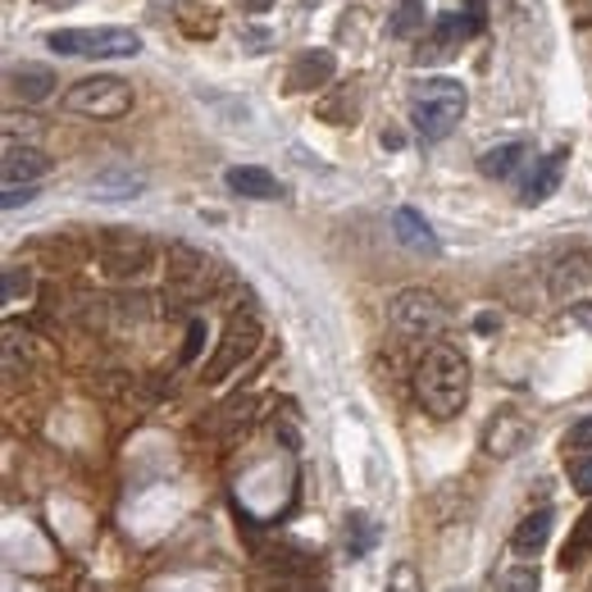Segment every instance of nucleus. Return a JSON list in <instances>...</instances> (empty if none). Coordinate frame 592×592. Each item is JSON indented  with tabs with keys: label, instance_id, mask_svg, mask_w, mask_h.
<instances>
[{
	"label": "nucleus",
	"instance_id": "obj_9",
	"mask_svg": "<svg viewBox=\"0 0 592 592\" xmlns=\"http://www.w3.org/2000/svg\"><path fill=\"white\" fill-rule=\"evenodd\" d=\"M165 274H169V287L178 296H201L205 292V278H210V255L197 251L192 242H169Z\"/></svg>",
	"mask_w": 592,
	"mask_h": 592
},
{
	"label": "nucleus",
	"instance_id": "obj_17",
	"mask_svg": "<svg viewBox=\"0 0 592 592\" xmlns=\"http://www.w3.org/2000/svg\"><path fill=\"white\" fill-rule=\"evenodd\" d=\"M10 96L14 101H28V105H42L46 96H55V73L42 68V64L10 68Z\"/></svg>",
	"mask_w": 592,
	"mask_h": 592
},
{
	"label": "nucleus",
	"instance_id": "obj_22",
	"mask_svg": "<svg viewBox=\"0 0 592 592\" xmlns=\"http://www.w3.org/2000/svg\"><path fill=\"white\" fill-rule=\"evenodd\" d=\"M374 542H379V525L369 520L364 510H351L347 515V551H351V557H369Z\"/></svg>",
	"mask_w": 592,
	"mask_h": 592
},
{
	"label": "nucleus",
	"instance_id": "obj_10",
	"mask_svg": "<svg viewBox=\"0 0 592 592\" xmlns=\"http://www.w3.org/2000/svg\"><path fill=\"white\" fill-rule=\"evenodd\" d=\"M332 73H338V55L315 46V51H302L287 68V92H315V87H328Z\"/></svg>",
	"mask_w": 592,
	"mask_h": 592
},
{
	"label": "nucleus",
	"instance_id": "obj_15",
	"mask_svg": "<svg viewBox=\"0 0 592 592\" xmlns=\"http://www.w3.org/2000/svg\"><path fill=\"white\" fill-rule=\"evenodd\" d=\"M392 233H397L401 246H411V251H420V255H437V251H442L437 233L429 229V219H424L420 210H411V205L392 210Z\"/></svg>",
	"mask_w": 592,
	"mask_h": 592
},
{
	"label": "nucleus",
	"instance_id": "obj_13",
	"mask_svg": "<svg viewBox=\"0 0 592 592\" xmlns=\"http://www.w3.org/2000/svg\"><path fill=\"white\" fill-rule=\"evenodd\" d=\"M224 182H229V192H237L246 201H278L283 197V182L261 165H233L224 173Z\"/></svg>",
	"mask_w": 592,
	"mask_h": 592
},
{
	"label": "nucleus",
	"instance_id": "obj_20",
	"mask_svg": "<svg viewBox=\"0 0 592 592\" xmlns=\"http://www.w3.org/2000/svg\"><path fill=\"white\" fill-rule=\"evenodd\" d=\"M592 557V506L579 515V525H574V533H570V542L561 547V570L570 574V570H579L583 561Z\"/></svg>",
	"mask_w": 592,
	"mask_h": 592
},
{
	"label": "nucleus",
	"instance_id": "obj_1",
	"mask_svg": "<svg viewBox=\"0 0 592 592\" xmlns=\"http://www.w3.org/2000/svg\"><path fill=\"white\" fill-rule=\"evenodd\" d=\"M415 397L433 420H456L469 401V360L456 347H429L415 364Z\"/></svg>",
	"mask_w": 592,
	"mask_h": 592
},
{
	"label": "nucleus",
	"instance_id": "obj_12",
	"mask_svg": "<svg viewBox=\"0 0 592 592\" xmlns=\"http://www.w3.org/2000/svg\"><path fill=\"white\" fill-rule=\"evenodd\" d=\"M525 437H529V424L525 415H515V411H497L484 429V452L488 456H515L525 447Z\"/></svg>",
	"mask_w": 592,
	"mask_h": 592
},
{
	"label": "nucleus",
	"instance_id": "obj_32",
	"mask_svg": "<svg viewBox=\"0 0 592 592\" xmlns=\"http://www.w3.org/2000/svg\"><path fill=\"white\" fill-rule=\"evenodd\" d=\"M570 324H579V328H592V302H579V306H570Z\"/></svg>",
	"mask_w": 592,
	"mask_h": 592
},
{
	"label": "nucleus",
	"instance_id": "obj_27",
	"mask_svg": "<svg viewBox=\"0 0 592 592\" xmlns=\"http://www.w3.org/2000/svg\"><path fill=\"white\" fill-rule=\"evenodd\" d=\"M19 296H32V274L23 265H10L6 269V306H14Z\"/></svg>",
	"mask_w": 592,
	"mask_h": 592
},
{
	"label": "nucleus",
	"instance_id": "obj_29",
	"mask_svg": "<svg viewBox=\"0 0 592 592\" xmlns=\"http://www.w3.org/2000/svg\"><path fill=\"white\" fill-rule=\"evenodd\" d=\"M570 484H574L579 497H592V456L570 461Z\"/></svg>",
	"mask_w": 592,
	"mask_h": 592
},
{
	"label": "nucleus",
	"instance_id": "obj_5",
	"mask_svg": "<svg viewBox=\"0 0 592 592\" xmlns=\"http://www.w3.org/2000/svg\"><path fill=\"white\" fill-rule=\"evenodd\" d=\"M96 261H101L105 278L133 283L156 265V242L137 229H105L101 242H96Z\"/></svg>",
	"mask_w": 592,
	"mask_h": 592
},
{
	"label": "nucleus",
	"instance_id": "obj_30",
	"mask_svg": "<svg viewBox=\"0 0 592 592\" xmlns=\"http://www.w3.org/2000/svg\"><path fill=\"white\" fill-rule=\"evenodd\" d=\"M201 347H205V319H192L188 324V342H182V364H192L201 356Z\"/></svg>",
	"mask_w": 592,
	"mask_h": 592
},
{
	"label": "nucleus",
	"instance_id": "obj_11",
	"mask_svg": "<svg viewBox=\"0 0 592 592\" xmlns=\"http://www.w3.org/2000/svg\"><path fill=\"white\" fill-rule=\"evenodd\" d=\"M565 165H570V151L561 146V151H551V156H542L538 165H533V173L525 178V188H520V201L525 205H542L551 192L561 188V178H565Z\"/></svg>",
	"mask_w": 592,
	"mask_h": 592
},
{
	"label": "nucleus",
	"instance_id": "obj_23",
	"mask_svg": "<svg viewBox=\"0 0 592 592\" xmlns=\"http://www.w3.org/2000/svg\"><path fill=\"white\" fill-rule=\"evenodd\" d=\"M424 28V0H397V10L388 19V32L392 36H415Z\"/></svg>",
	"mask_w": 592,
	"mask_h": 592
},
{
	"label": "nucleus",
	"instance_id": "obj_14",
	"mask_svg": "<svg viewBox=\"0 0 592 592\" xmlns=\"http://www.w3.org/2000/svg\"><path fill=\"white\" fill-rule=\"evenodd\" d=\"M6 188H32L36 178L51 169V160L36 151V146H19V141H6Z\"/></svg>",
	"mask_w": 592,
	"mask_h": 592
},
{
	"label": "nucleus",
	"instance_id": "obj_18",
	"mask_svg": "<svg viewBox=\"0 0 592 592\" xmlns=\"http://www.w3.org/2000/svg\"><path fill=\"white\" fill-rule=\"evenodd\" d=\"M579 287H592V251H570L551 269V292L557 296H570Z\"/></svg>",
	"mask_w": 592,
	"mask_h": 592
},
{
	"label": "nucleus",
	"instance_id": "obj_6",
	"mask_svg": "<svg viewBox=\"0 0 592 592\" xmlns=\"http://www.w3.org/2000/svg\"><path fill=\"white\" fill-rule=\"evenodd\" d=\"M261 338H265L261 319H255L251 310H237V315L229 319V328H224V338H219L210 364H205V383H224V379H233L237 369H242L255 351H261Z\"/></svg>",
	"mask_w": 592,
	"mask_h": 592
},
{
	"label": "nucleus",
	"instance_id": "obj_33",
	"mask_svg": "<svg viewBox=\"0 0 592 592\" xmlns=\"http://www.w3.org/2000/svg\"><path fill=\"white\" fill-rule=\"evenodd\" d=\"M237 6H242V10H251V14H261V10H269V6H274V0H237Z\"/></svg>",
	"mask_w": 592,
	"mask_h": 592
},
{
	"label": "nucleus",
	"instance_id": "obj_28",
	"mask_svg": "<svg viewBox=\"0 0 592 592\" xmlns=\"http://www.w3.org/2000/svg\"><path fill=\"white\" fill-rule=\"evenodd\" d=\"M565 447H570V452H592V415H583V420L570 424Z\"/></svg>",
	"mask_w": 592,
	"mask_h": 592
},
{
	"label": "nucleus",
	"instance_id": "obj_31",
	"mask_svg": "<svg viewBox=\"0 0 592 592\" xmlns=\"http://www.w3.org/2000/svg\"><path fill=\"white\" fill-rule=\"evenodd\" d=\"M36 192L32 188H6V210H19V205H28Z\"/></svg>",
	"mask_w": 592,
	"mask_h": 592
},
{
	"label": "nucleus",
	"instance_id": "obj_8",
	"mask_svg": "<svg viewBox=\"0 0 592 592\" xmlns=\"http://www.w3.org/2000/svg\"><path fill=\"white\" fill-rule=\"evenodd\" d=\"M478 28H484V19H478V14H437L433 19V28H429V36H424V42H420V64H442V60H452L456 51H461V42H465V36H474Z\"/></svg>",
	"mask_w": 592,
	"mask_h": 592
},
{
	"label": "nucleus",
	"instance_id": "obj_25",
	"mask_svg": "<svg viewBox=\"0 0 592 592\" xmlns=\"http://www.w3.org/2000/svg\"><path fill=\"white\" fill-rule=\"evenodd\" d=\"M255 415V397H233L229 405H219V411L210 415V429H237Z\"/></svg>",
	"mask_w": 592,
	"mask_h": 592
},
{
	"label": "nucleus",
	"instance_id": "obj_34",
	"mask_svg": "<svg viewBox=\"0 0 592 592\" xmlns=\"http://www.w3.org/2000/svg\"><path fill=\"white\" fill-rule=\"evenodd\" d=\"M484 6H488V0H465V10L478 14V19H484Z\"/></svg>",
	"mask_w": 592,
	"mask_h": 592
},
{
	"label": "nucleus",
	"instance_id": "obj_2",
	"mask_svg": "<svg viewBox=\"0 0 592 592\" xmlns=\"http://www.w3.org/2000/svg\"><path fill=\"white\" fill-rule=\"evenodd\" d=\"M465 105H469L465 83H456V78H424L411 92V124L420 128V137L442 141V137H447L461 124Z\"/></svg>",
	"mask_w": 592,
	"mask_h": 592
},
{
	"label": "nucleus",
	"instance_id": "obj_19",
	"mask_svg": "<svg viewBox=\"0 0 592 592\" xmlns=\"http://www.w3.org/2000/svg\"><path fill=\"white\" fill-rule=\"evenodd\" d=\"M525 156H529V146H525V141H501V146H493V151L478 156V173L501 182V178H510L515 169L525 165Z\"/></svg>",
	"mask_w": 592,
	"mask_h": 592
},
{
	"label": "nucleus",
	"instance_id": "obj_16",
	"mask_svg": "<svg viewBox=\"0 0 592 592\" xmlns=\"http://www.w3.org/2000/svg\"><path fill=\"white\" fill-rule=\"evenodd\" d=\"M551 525H557V515H551L547 506L525 515V520L515 525V533H510V551H515V557H525V561H533L538 551L551 542Z\"/></svg>",
	"mask_w": 592,
	"mask_h": 592
},
{
	"label": "nucleus",
	"instance_id": "obj_4",
	"mask_svg": "<svg viewBox=\"0 0 592 592\" xmlns=\"http://www.w3.org/2000/svg\"><path fill=\"white\" fill-rule=\"evenodd\" d=\"M64 109L87 119H124L133 109V87L115 73H92V78H78L64 92Z\"/></svg>",
	"mask_w": 592,
	"mask_h": 592
},
{
	"label": "nucleus",
	"instance_id": "obj_26",
	"mask_svg": "<svg viewBox=\"0 0 592 592\" xmlns=\"http://www.w3.org/2000/svg\"><path fill=\"white\" fill-rule=\"evenodd\" d=\"M388 592H424V583H420V574H415L411 561H397V565H392V574H388Z\"/></svg>",
	"mask_w": 592,
	"mask_h": 592
},
{
	"label": "nucleus",
	"instance_id": "obj_24",
	"mask_svg": "<svg viewBox=\"0 0 592 592\" xmlns=\"http://www.w3.org/2000/svg\"><path fill=\"white\" fill-rule=\"evenodd\" d=\"M542 588V570L538 565H510L497 574V592H538Z\"/></svg>",
	"mask_w": 592,
	"mask_h": 592
},
{
	"label": "nucleus",
	"instance_id": "obj_3",
	"mask_svg": "<svg viewBox=\"0 0 592 592\" xmlns=\"http://www.w3.org/2000/svg\"><path fill=\"white\" fill-rule=\"evenodd\" d=\"M46 46L73 60H133L141 55V36L133 28H55Z\"/></svg>",
	"mask_w": 592,
	"mask_h": 592
},
{
	"label": "nucleus",
	"instance_id": "obj_7",
	"mask_svg": "<svg viewBox=\"0 0 592 592\" xmlns=\"http://www.w3.org/2000/svg\"><path fill=\"white\" fill-rule=\"evenodd\" d=\"M388 319L405 332V338H437L442 328H447V306H442V296L429 292V287H405L388 302Z\"/></svg>",
	"mask_w": 592,
	"mask_h": 592
},
{
	"label": "nucleus",
	"instance_id": "obj_21",
	"mask_svg": "<svg viewBox=\"0 0 592 592\" xmlns=\"http://www.w3.org/2000/svg\"><path fill=\"white\" fill-rule=\"evenodd\" d=\"M141 188H146V182H141L137 173H124V169H105V173L92 178V192H101V197H109V201H128V197H137Z\"/></svg>",
	"mask_w": 592,
	"mask_h": 592
}]
</instances>
